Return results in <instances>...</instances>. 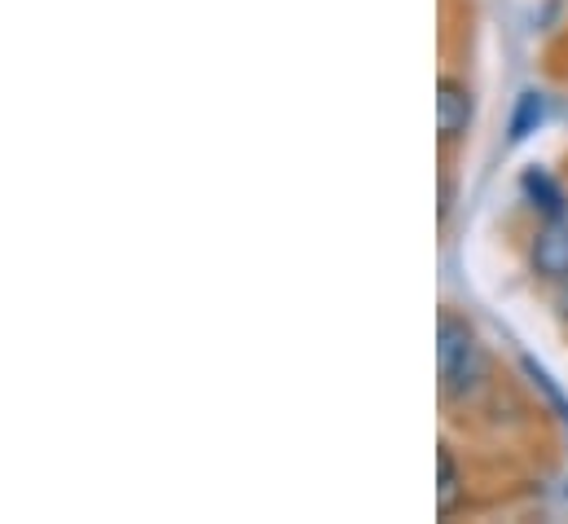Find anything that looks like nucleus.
<instances>
[{"mask_svg": "<svg viewBox=\"0 0 568 524\" xmlns=\"http://www.w3.org/2000/svg\"><path fill=\"white\" fill-rule=\"evenodd\" d=\"M436 371H440V389L449 396L476 389L485 375V353L476 344V331L454 313H445L436 326Z\"/></svg>", "mask_w": 568, "mask_h": 524, "instance_id": "obj_1", "label": "nucleus"}, {"mask_svg": "<svg viewBox=\"0 0 568 524\" xmlns=\"http://www.w3.org/2000/svg\"><path fill=\"white\" fill-rule=\"evenodd\" d=\"M471 115H476V98L467 84L458 80H440L436 84V129H440V141H458L471 129Z\"/></svg>", "mask_w": 568, "mask_h": 524, "instance_id": "obj_2", "label": "nucleus"}, {"mask_svg": "<svg viewBox=\"0 0 568 524\" xmlns=\"http://www.w3.org/2000/svg\"><path fill=\"white\" fill-rule=\"evenodd\" d=\"M529 264L538 278L547 282H565L568 278V221H547L534 239V252H529Z\"/></svg>", "mask_w": 568, "mask_h": 524, "instance_id": "obj_3", "label": "nucleus"}, {"mask_svg": "<svg viewBox=\"0 0 568 524\" xmlns=\"http://www.w3.org/2000/svg\"><path fill=\"white\" fill-rule=\"evenodd\" d=\"M520 190H525V199H529L547 221H560V216H565V208H568L565 190L556 185V177H551L547 168H538V163L525 168V172H520Z\"/></svg>", "mask_w": 568, "mask_h": 524, "instance_id": "obj_4", "label": "nucleus"}, {"mask_svg": "<svg viewBox=\"0 0 568 524\" xmlns=\"http://www.w3.org/2000/svg\"><path fill=\"white\" fill-rule=\"evenodd\" d=\"M542 120H547V93H538V89H525L520 98H516V111H511V145H520V141H529L534 132L542 129Z\"/></svg>", "mask_w": 568, "mask_h": 524, "instance_id": "obj_5", "label": "nucleus"}, {"mask_svg": "<svg viewBox=\"0 0 568 524\" xmlns=\"http://www.w3.org/2000/svg\"><path fill=\"white\" fill-rule=\"evenodd\" d=\"M436 467H440L436 503H440V512H454V507H458V494H463V476H458V463H454V450H449V445L436 450Z\"/></svg>", "mask_w": 568, "mask_h": 524, "instance_id": "obj_6", "label": "nucleus"}, {"mask_svg": "<svg viewBox=\"0 0 568 524\" xmlns=\"http://www.w3.org/2000/svg\"><path fill=\"white\" fill-rule=\"evenodd\" d=\"M520 366H525V375L534 380V389H538V393L551 401V410L560 414V423L568 427V396L560 393V384H556V380H551V375H547V371H542V366H538L534 357H520Z\"/></svg>", "mask_w": 568, "mask_h": 524, "instance_id": "obj_7", "label": "nucleus"}]
</instances>
